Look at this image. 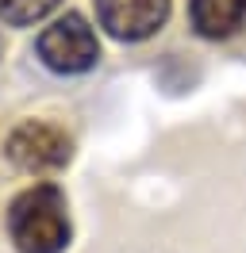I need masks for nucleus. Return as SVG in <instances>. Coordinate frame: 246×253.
<instances>
[{
    "mask_svg": "<svg viewBox=\"0 0 246 253\" xmlns=\"http://www.w3.org/2000/svg\"><path fill=\"white\" fill-rule=\"evenodd\" d=\"M169 19V0H96V23L120 42H142Z\"/></svg>",
    "mask_w": 246,
    "mask_h": 253,
    "instance_id": "4",
    "label": "nucleus"
},
{
    "mask_svg": "<svg viewBox=\"0 0 246 253\" xmlns=\"http://www.w3.org/2000/svg\"><path fill=\"white\" fill-rule=\"evenodd\" d=\"M8 234L19 253H62L69 242V215L58 184H35L8 207Z\"/></svg>",
    "mask_w": 246,
    "mask_h": 253,
    "instance_id": "1",
    "label": "nucleus"
},
{
    "mask_svg": "<svg viewBox=\"0 0 246 253\" xmlns=\"http://www.w3.org/2000/svg\"><path fill=\"white\" fill-rule=\"evenodd\" d=\"M62 0H0V19L8 27H27V23H39L46 19Z\"/></svg>",
    "mask_w": 246,
    "mask_h": 253,
    "instance_id": "6",
    "label": "nucleus"
},
{
    "mask_svg": "<svg viewBox=\"0 0 246 253\" xmlns=\"http://www.w3.org/2000/svg\"><path fill=\"white\" fill-rule=\"evenodd\" d=\"M4 154H8V161H12L15 169L39 176V173L62 169V165L69 161V154H73V146H69V138L62 134L58 126L27 119V123H19L12 134H8Z\"/></svg>",
    "mask_w": 246,
    "mask_h": 253,
    "instance_id": "3",
    "label": "nucleus"
},
{
    "mask_svg": "<svg viewBox=\"0 0 246 253\" xmlns=\"http://www.w3.org/2000/svg\"><path fill=\"white\" fill-rule=\"evenodd\" d=\"M39 58L46 69L54 73H85L96 65L100 46H96V31L89 27V19L81 12H65L58 16L50 27H43L39 35Z\"/></svg>",
    "mask_w": 246,
    "mask_h": 253,
    "instance_id": "2",
    "label": "nucleus"
},
{
    "mask_svg": "<svg viewBox=\"0 0 246 253\" xmlns=\"http://www.w3.org/2000/svg\"><path fill=\"white\" fill-rule=\"evenodd\" d=\"M188 23L204 39H231L246 27V0H188Z\"/></svg>",
    "mask_w": 246,
    "mask_h": 253,
    "instance_id": "5",
    "label": "nucleus"
}]
</instances>
